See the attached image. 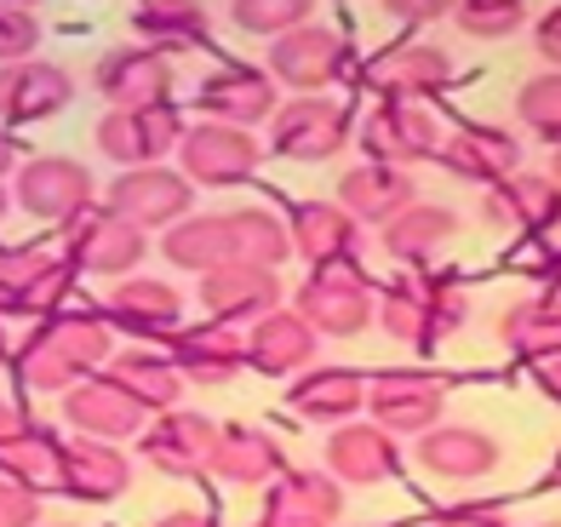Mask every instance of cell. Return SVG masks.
<instances>
[{
    "mask_svg": "<svg viewBox=\"0 0 561 527\" xmlns=\"http://www.w3.org/2000/svg\"><path fill=\"white\" fill-rule=\"evenodd\" d=\"M419 465L442 482H476L499 465V442L470 431V424H436L419 436Z\"/></svg>",
    "mask_w": 561,
    "mask_h": 527,
    "instance_id": "cell-32",
    "label": "cell"
},
{
    "mask_svg": "<svg viewBox=\"0 0 561 527\" xmlns=\"http://www.w3.org/2000/svg\"><path fill=\"white\" fill-rule=\"evenodd\" d=\"M556 482H561V454H556Z\"/></svg>",
    "mask_w": 561,
    "mask_h": 527,
    "instance_id": "cell-58",
    "label": "cell"
},
{
    "mask_svg": "<svg viewBox=\"0 0 561 527\" xmlns=\"http://www.w3.org/2000/svg\"><path fill=\"white\" fill-rule=\"evenodd\" d=\"M293 310L310 321L316 333L327 339H350V333H362L367 321H373V282H367V270L362 264H321L310 270V282H304L293 293Z\"/></svg>",
    "mask_w": 561,
    "mask_h": 527,
    "instance_id": "cell-4",
    "label": "cell"
},
{
    "mask_svg": "<svg viewBox=\"0 0 561 527\" xmlns=\"http://www.w3.org/2000/svg\"><path fill=\"white\" fill-rule=\"evenodd\" d=\"M207 470L218 482H236V488H264L280 476V447L259 424H218V447H213Z\"/></svg>",
    "mask_w": 561,
    "mask_h": 527,
    "instance_id": "cell-33",
    "label": "cell"
},
{
    "mask_svg": "<svg viewBox=\"0 0 561 527\" xmlns=\"http://www.w3.org/2000/svg\"><path fill=\"white\" fill-rule=\"evenodd\" d=\"M516 121H527L545 144H561V69L533 75V81L516 92Z\"/></svg>",
    "mask_w": 561,
    "mask_h": 527,
    "instance_id": "cell-41",
    "label": "cell"
},
{
    "mask_svg": "<svg viewBox=\"0 0 561 527\" xmlns=\"http://www.w3.org/2000/svg\"><path fill=\"white\" fill-rule=\"evenodd\" d=\"M201 305H207V321H224V328L241 333L280 310V282L275 270H259V264H224L213 275H201Z\"/></svg>",
    "mask_w": 561,
    "mask_h": 527,
    "instance_id": "cell-18",
    "label": "cell"
},
{
    "mask_svg": "<svg viewBox=\"0 0 561 527\" xmlns=\"http://www.w3.org/2000/svg\"><path fill=\"white\" fill-rule=\"evenodd\" d=\"M41 522V499L35 488L12 482V476H0V527H35Z\"/></svg>",
    "mask_w": 561,
    "mask_h": 527,
    "instance_id": "cell-45",
    "label": "cell"
},
{
    "mask_svg": "<svg viewBox=\"0 0 561 527\" xmlns=\"http://www.w3.org/2000/svg\"><path fill=\"white\" fill-rule=\"evenodd\" d=\"M18 424H23V419H18V413L7 408V396H0V442H7V436L18 431Z\"/></svg>",
    "mask_w": 561,
    "mask_h": 527,
    "instance_id": "cell-53",
    "label": "cell"
},
{
    "mask_svg": "<svg viewBox=\"0 0 561 527\" xmlns=\"http://www.w3.org/2000/svg\"><path fill=\"white\" fill-rule=\"evenodd\" d=\"M367 408H373V424H385L390 436H424L436 431V419L447 408V385L419 367H385L367 379Z\"/></svg>",
    "mask_w": 561,
    "mask_h": 527,
    "instance_id": "cell-6",
    "label": "cell"
},
{
    "mask_svg": "<svg viewBox=\"0 0 561 527\" xmlns=\"http://www.w3.org/2000/svg\"><path fill=\"white\" fill-rule=\"evenodd\" d=\"M550 179H556V190H561V144H556V156H550Z\"/></svg>",
    "mask_w": 561,
    "mask_h": 527,
    "instance_id": "cell-55",
    "label": "cell"
},
{
    "mask_svg": "<svg viewBox=\"0 0 561 527\" xmlns=\"http://www.w3.org/2000/svg\"><path fill=\"white\" fill-rule=\"evenodd\" d=\"M453 236H458V218H453L447 207H424V201H413L401 218L385 224V253H390L401 270H430Z\"/></svg>",
    "mask_w": 561,
    "mask_h": 527,
    "instance_id": "cell-35",
    "label": "cell"
},
{
    "mask_svg": "<svg viewBox=\"0 0 561 527\" xmlns=\"http://www.w3.org/2000/svg\"><path fill=\"white\" fill-rule=\"evenodd\" d=\"M12 161H18V144L0 133V179H7V167H12Z\"/></svg>",
    "mask_w": 561,
    "mask_h": 527,
    "instance_id": "cell-54",
    "label": "cell"
},
{
    "mask_svg": "<svg viewBox=\"0 0 561 527\" xmlns=\"http://www.w3.org/2000/svg\"><path fill=\"white\" fill-rule=\"evenodd\" d=\"M499 339L527 362H550L561 356V293H539V298H522L510 305L499 321Z\"/></svg>",
    "mask_w": 561,
    "mask_h": 527,
    "instance_id": "cell-36",
    "label": "cell"
},
{
    "mask_svg": "<svg viewBox=\"0 0 561 527\" xmlns=\"http://www.w3.org/2000/svg\"><path fill=\"white\" fill-rule=\"evenodd\" d=\"M156 527H218V522H207V516H195V511H172V516H161Z\"/></svg>",
    "mask_w": 561,
    "mask_h": 527,
    "instance_id": "cell-52",
    "label": "cell"
},
{
    "mask_svg": "<svg viewBox=\"0 0 561 527\" xmlns=\"http://www.w3.org/2000/svg\"><path fill=\"white\" fill-rule=\"evenodd\" d=\"M259 527H327L316 516H298V511H280V505H264V522Z\"/></svg>",
    "mask_w": 561,
    "mask_h": 527,
    "instance_id": "cell-50",
    "label": "cell"
},
{
    "mask_svg": "<svg viewBox=\"0 0 561 527\" xmlns=\"http://www.w3.org/2000/svg\"><path fill=\"white\" fill-rule=\"evenodd\" d=\"M413 201H419V195H413V179H407L401 167L367 161V167H350L344 179H339V207H344L355 224H378V230H385V224L401 218Z\"/></svg>",
    "mask_w": 561,
    "mask_h": 527,
    "instance_id": "cell-30",
    "label": "cell"
},
{
    "mask_svg": "<svg viewBox=\"0 0 561 527\" xmlns=\"http://www.w3.org/2000/svg\"><path fill=\"white\" fill-rule=\"evenodd\" d=\"M327 470H333L344 488L390 482L401 470V436H390L385 424H339L333 442H327Z\"/></svg>",
    "mask_w": 561,
    "mask_h": 527,
    "instance_id": "cell-23",
    "label": "cell"
},
{
    "mask_svg": "<svg viewBox=\"0 0 561 527\" xmlns=\"http://www.w3.org/2000/svg\"><path fill=\"white\" fill-rule=\"evenodd\" d=\"M12 201L30 218H46V224H75L92 201V172L75 167L69 156H35L30 167H18V184H12Z\"/></svg>",
    "mask_w": 561,
    "mask_h": 527,
    "instance_id": "cell-14",
    "label": "cell"
},
{
    "mask_svg": "<svg viewBox=\"0 0 561 527\" xmlns=\"http://www.w3.org/2000/svg\"><path fill=\"white\" fill-rule=\"evenodd\" d=\"M362 149H367V161L407 172V167H419L424 156L442 149V121L424 104H378L362 121Z\"/></svg>",
    "mask_w": 561,
    "mask_h": 527,
    "instance_id": "cell-15",
    "label": "cell"
},
{
    "mask_svg": "<svg viewBox=\"0 0 561 527\" xmlns=\"http://www.w3.org/2000/svg\"><path fill=\"white\" fill-rule=\"evenodd\" d=\"M236 30H252V35H287L298 23H310V0H236L229 7Z\"/></svg>",
    "mask_w": 561,
    "mask_h": 527,
    "instance_id": "cell-43",
    "label": "cell"
},
{
    "mask_svg": "<svg viewBox=\"0 0 561 527\" xmlns=\"http://www.w3.org/2000/svg\"><path fill=\"white\" fill-rule=\"evenodd\" d=\"M533 41H539L545 64H550V69H561V7H550V12L539 18V30H533Z\"/></svg>",
    "mask_w": 561,
    "mask_h": 527,
    "instance_id": "cell-47",
    "label": "cell"
},
{
    "mask_svg": "<svg viewBox=\"0 0 561 527\" xmlns=\"http://www.w3.org/2000/svg\"><path fill=\"white\" fill-rule=\"evenodd\" d=\"M287 236H293V253L321 264H350L355 247H362V224H355L339 201H298L293 218H287Z\"/></svg>",
    "mask_w": 561,
    "mask_h": 527,
    "instance_id": "cell-28",
    "label": "cell"
},
{
    "mask_svg": "<svg viewBox=\"0 0 561 527\" xmlns=\"http://www.w3.org/2000/svg\"><path fill=\"white\" fill-rule=\"evenodd\" d=\"M201 110L224 127H252V121H275V81L270 69H252V64H229L218 75L201 81Z\"/></svg>",
    "mask_w": 561,
    "mask_h": 527,
    "instance_id": "cell-27",
    "label": "cell"
},
{
    "mask_svg": "<svg viewBox=\"0 0 561 527\" xmlns=\"http://www.w3.org/2000/svg\"><path fill=\"white\" fill-rule=\"evenodd\" d=\"M350 144V110L333 98H293L270 121V149L287 161H333Z\"/></svg>",
    "mask_w": 561,
    "mask_h": 527,
    "instance_id": "cell-9",
    "label": "cell"
},
{
    "mask_svg": "<svg viewBox=\"0 0 561 527\" xmlns=\"http://www.w3.org/2000/svg\"><path fill=\"white\" fill-rule=\"evenodd\" d=\"M321 333L298 310H275L247 333V367H259L264 379H298L304 367H316Z\"/></svg>",
    "mask_w": 561,
    "mask_h": 527,
    "instance_id": "cell-25",
    "label": "cell"
},
{
    "mask_svg": "<svg viewBox=\"0 0 561 527\" xmlns=\"http://www.w3.org/2000/svg\"><path fill=\"white\" fill-rule=\"evenodd\" d=\"M64 419L92 442H133L144 436V401L110 373H92L75 390H64Z\"/></svg>",
    "mask_w": 561,
    "mask_h": 527,
    "instance_id": "cell-17",
    "label": "cell"
},
{
    "mask_svg": "<svg viewBox=\"0 0 561 527\" xmlns=\"http://www.w3.org/2000/svg\"><path fill=\"white\" fill-rule=\"evenodd\" d=\"M213 447H218V424L207 413L167 408L156 424H144V459L161 476H201L213 465Z\"/></svg>",
    "mask_w": 561,
    "mask_h": 527,
    "instance_id": "cell-19",
    "label": "cell"
},
{
    "mask_svg": "<svg viewBox=\"0 0 561 527\" xmlns=\"http://www.w3.org/2000/svg\"><path fill=\"white\" fill-rule=\"evenodd\" d=\"M481 218L516 241H545L550 230H561V190L550 172H510L481 195Z\"/></svg>",
    "mask_w": 561,
    "mask_h": 527,
    "instance_id": "cell-8",
    "label": "cell"
},
{
    "mask_svg": "<svg viewBox=\"0 0 561 527\" xmlns=\"http://www.w3.org/2000/svg\"><path fill=\"white\" fill-rule=\"evenodd\" d=\"M92 87L110 110H167L172 98V58L149 53V46H115L98 58Z\"/></svg>",
    "mask_w": 561,
    "mask_h": 527,
    "instance_id": "cell-12",
    "label": "cell"
},
{
    "mask_svg": "<svg viewBox=\"0 0 561 527\" xmlns=\"http://www.w3.org/2000/svg\"><path fill=\"white\" fill-rule=\"evenodd\" d=\"M264 149L252 133L241 127H224V121H201V127H184V144H178V172L190 184H207V190H236L259 172Z\"/></svg>",
    "mask_w": 561,
    "mask_h": 527,
    "instance_id": "cell-5",
    "label": "cell"
},
{
    "mask_svg": "<svg viewBox=\"0 0 561 527\" xmlns=\"http://www.w3.org/2000/svg\"><path fill=\"white\" fill-rule=\"evenodd\" d=\"M35 41H41L35 12H23V7H0V64H23V58L35 53Z\"/></svg>",
    "mask_w": 561,
    "mask_h": 527,
    "instance_id": "cell-44",
    "label": "cell"
},
{
    "mask_svg": "<svg viewBox=\"0 0 561 527\" xmlns=\"http://www.w3.org/2000/svg\"><path fill=\"white\" fill-rule=\"evenodd\" d=\"M367 81L385 92V104H430L436 92L453 87V58L424 41H396L385 53H373Z\"/></svg>",
    "mask_w": 561,
    "mask_h": 527,
    "instance_id": "cell-13",
    "label": "cell"
},
{
    "mask_svg": "<svg viewBox=\"0 0 561 527\" xmlns=\"http://www.w3.org/2000/svg\"><path fill=\"white\" fill-rule=\"evenodd\" d=\"M545 527H556V522H545Z\"/></svg>",
    "mask_w": 561,
    "mask_h": 527,
    "instance_id": "cell-59",
    "label": "cell"
},
{
    "mask_svg": "<svg viewBox=\"0 0 561 527\" xmlns=\"http://www.w3.org/2000/svg\"><path fill=\"white\" fill-rule=\"evenodd\" d=\"M110 328L133 333L138 344H156V339H172L184 328V293L156 282V275H133L110 293Z\"/></svg>",
    "mask_w": 561,
    "mask_h": 527,
    "instance_id": "cell-21",
    "label": "cell"
},
{
    "mask_svg": "<svg viewBox=\"0 0 561 527\" xmlns=\"http://www.w3.org/2000/svg\"><path fill=\"white\" fill-rule=\"evenodd\" d=\"M442 167L453 172V179L465 184H504L510 172H522V144L510 138L504 127H493V121H465L453 138H442Z\"/></svg>",
    "mask_w": 561,
    "mask_h": 527,
    "instance_id": "cell-20",
    "label": "cell"
},
{
    "mask_svg": "<svg viewBox=\"0 0 561 527\" xmlns=\"http://www.w3.org/2000/svg\"><path fill=\"white\" fill-rule=\"evenodd\" d=\"M229 230H236V264H259V270H275L280 259H293V236L287 224L264 207H241L229 213Z\"/></svg>",
    "mask_w": 561,
    "mask_h": 527,
    "instance_id": "cell-40",
    "label": "cell"
},
{
    "mask_svg": "<svg viewBox=\"0 0 561 527\" xmlns=\"http://www.w3.org/2000/svg\"><path fill=\"white\" fill-rule=\"evenodd\" d=\"M539 390H545L550 401H561V356H550V362H539Z\"/></svg>",
    "mask_w": 561,
    "mask_h": 527,
    "instance_id": "cell-51",
    "label": "cell"
},
{
    "mask_svg": "<svg viewBox=\"0 0 561 527\" xmlns=\"http://www.w3.org/2000/svg\"><path fill=\"white\" fill-rule=\"evenodd\" d=\"M293 413L310 424H350L367 408V379L355 367H304L293 379Z\"/></svg>",
    "mask_w": 561,
    "mask_h": 527,
    "instance_id": "cell-31",
    "label": "cell"
},
{
    "mask_svg": "<svg viewBox=\"0 0 561 527\" xmlns=\"http://www.w3.org/2000/svg\"><path fill=\"white\" fill-rule=\"evenodd\" d=\"M144 259V230L126 224L121 213H81L64 230V264L87 275H126Z\"/></svg>",
    "mask_w": 561,
    "mask_h": 527,
    "instance_id": "cell-16",
    "label": "cell"
},
{
    "mask_svg": "<svg viewBox=\"0 0 561 527\" xmlns=\"http://www.w3.org/2000/svg\"><path fill=\"white\" fill-rule=\"evenodd\" d=\"M7 356H12V344H7V333H0V367H7Z\"/></svg>",
    "mask_w": 561,
    "mask_h": 527,
    "instance_id": "cell-56",
    "label": "cell"
},
{
    "mask_svg": "<svg viewBox=\"0 0 561 527\" xmlns=\"http://www.w3.org/2000/svg\"><path fill=\"white\" fill-rule=\"evenodd\" d=\"M436 527H510V516L499 505H476V499H465V505H447L436 516Z\"/></svg>",
    "mask_w": 561,
    "mask_h": 527,
    "instance_id": "cell-46",
    "label": "cell"
},
{
    "mask_svg": "<svg viewBox=\"0 0 561 527\" xmlns=\"http://www.w3.org/2000/svg\"><path fill=\"white\" fill-rule=\"evenodd\" d=\"M0 218H7V184H0Z\"/></svg>",
    "mask_w": 561,
    "mask_h": 527,
    "instance_id": "cell-57",
    "label": "cell"
},
{
    "mask_svg": "<svg viewBox=\"0 0 561 527\" xmlns=\"http://www.w3.org/2000/svg\"><path fill=\"white\" fill-rule=\"evenodd\" d=\"M138 46L161 58H184V53H207L213 46V12L190 7V0H149V7L133 12Z\"/></svg>",
    "mask_w": 561,
    "mask_h": 527,
    "instance_id": "cell-29",
    "label": "cell"
},
{
    "mask_svg": "<svg viewBox=\"0 0 561 527\" xmlns=\"http://www.w3.org/2000/svg\"><path fill=\"white\" fill-rule=\"evenodd\" d=\"M58 459H64V436L53 431V424L23 419L18 431L0 442V476H12V482H23V488L58 482Z\"/></svg>",
    "mask_w": 561,
    "mask_h": 527,
    "instance_id": "cell-38",
    "label": "cell"
},
{
    "mask_svg": "<svg viewBox=\"0 0 561 527\" xmlns=\"http://www.w3.org/2000/svg\"><path fill=\"white\" fill-rule=\"evenodd\" d=\"M98 156L115 161V167H156L161 156H172L178 144H184V121H178V110H110L104 121H98Z\"/></svg>",
    "mask_w": 561,
    "mask_h": 527,
    "instance_id": "cell-11",
    "label": "cell"
},
{
    "mask_svg": "<svg viewBox=\"0 0 561 527\" xmlns=\"http://www.w3.org/2000/svg\"><path fill=\"white\" fill-rule=\"evenodd\" d=\"M270 505L298 511V516H316V522L333 527V522L344 516V482H339L327 465H316V470H280Z\"/></svg>",
    "mask_w": 561,
    "mask_h": 527,
    "instance_id": "cell-39",
    "label": "cell"
},
{
    "mask_svg": "<svg viewBox=\"0 0 561 527\" xmlns=\"http://www.w3.org/2000/svg\"><path fill=\"white\" fill-rule=\"evenodd\" d=\"M110 213L138 230H172L195 213V184L178 167H133L110 184Z\"/></svg>",
    "mask_w": 561,
    "mask_h": 527,
    "instance_id": "cell-7",
    "label": "cell"
},
{
    "mask_svg": "<svg viewBox=\"0 0 561 527\" xmlns=\"http://www.w3.org/2000/svg\"><path fill=\"white\" fill-rule=\"evenodd\" d=\"M69 98H75V81L58 64H35V58L0 64V121L7 127H30V121L58 115Z\"/></svg>",
    "mask_w": 561,
    "mask_h": 527,
    "instance_id": "cell-22",
    "label": "cell"
},
{
    "mask_svg": "<svg viewBox=\"0 0 561 527\" xmlns=\"http://www.w3.org/2000/svg\"><path fill=\"white\" fill-rule=\"evenodd\" d=\"M104 373L144 401V413H167L184 396V373L172 367V356H156V350H115Z\"/></svg>",
    "mask_w": 561,
    "mask_h": 527,
    "instance_id": "cell-37",
    "label": "cell"
},
{
    "mask_svg": "<svg viewBox=\"0 0 561 527\" xmlns=\"http://www.w3.org/2000/svg\"><path fill=\"white\" fill-rule=\"evenodd\" d=\"M167 264L190 270V275H213L224 264H236V230H229V213H190L184 224H172L161 241Z\"/></svg>",
    "mask_w": 561,
    "mask_h": 527,
    "instance_id": "cell-34",
    "label": "cell"
},
{
    "mask_svg": "<svg viewBox=\"0 0 561 527\" xmlns=\"http://www.w3.org/2000/svg\"><path fill=\"white\" fill-rule=\"evenodd\" d=\"M172 367L190 385H229L247 367V339L224 321H195V328L172 333Z\"/></svg>",
    "mask_w": 561,
    "mask_h": 527,
    "instance_id": "cell-24",
    "label": "cell"
},
{
    "mask_svg": "<svg viewBox=\"0 0 561 527\" xmlns=\"http://www.w3.org/2000/svg\"><path fill=\"white\" fill-rule=\"evenodd\" d=\"M533 275L550 282V293H561V247H539V253H533Z\"/></svg>",
    "mask_w": 561,
    "mask_h": 527,
    "instance_id": "cell-49",
    "label": "cell"
},
{
    "mask_svg": "<svg viewBox=\"0 0 561 527\" xmlns=\"http://www.w3.org/2000/svg\"><path fill=\"white\" fill-rule=\"evenodd\" d=\"M378 321L396 344H413V350H430L453 339L458 328L470 321V287L458 282L453 270H407L401 282H390L378 293Z\"/></svg>",
    "mask_w": 561,
    "mask_h": 527,
    "instance_id": "cell-2",
    "label": "cell"
},
{
    "mask_svg": "<svg viewBox=\"0 0 561 527\" xmlns=\"http://www.w3.org/2000/svg\"><path fill=\"white\" fill-rule=\"evenodd\" d=\"M396 23H407V30H424V23H436L447 7H436V0H419V7H413V0H390V7H385Z\"/></svg>",
    "mask_w": 561,
    "mask_h": 527,
    "instance_id": "cell-48",
    "label": "cell"
},
{
    "mask_svg": "<svg viewBox=\"0 0 561 527\" xmlns=\"http://www.w3.org/2000/svg\"><path fill=\"white\" fill-rule=\"evenodd\" d=\"M115 356V328L110 316L98 310H58V316H41L30 339L18 344V373L30 379L35 390H75L92 373H104Z\"/></svg>",
    "mask_w": 561,
    "mask_h": 527,
    "instance_id": "cell-1",
    "label": "cell"
},
{
    "mask_svg": "<svg viewBox=\"0 0 561 527\" xmlns=\"http://www.w3.org/2000/svg\"><path fill=\"white\" fill-rule=\"evenodd\" d=\"M133 488V465L115 442H64V459H58V493L69 499H87V505H104V499H121Z\"/></svg>",
    "mask_w": 561,
    "mask_h": 527,
    "instance_id": "cell-26",
    "label": "cell"
},
{
    "mask_svg": "<svg viewBox=\"0 0 561 527\" xmlns=\"http://www.w3.org/2000/svg\"><path fill=\"white\" fill-rule=\"evenodd\" d=\"M75 270L53 253H0V316H58L69 310Z\"/></svg>",
    "mask_w": 561,
    "mask_h": 527,
    "instance_id": "cell-10",
    "label": "cell"
},
{
    "mask_svg": "<svg viewBox=\"0 0 561 527\" xmlns=\"http://www.w3.org/2000/svg\"><path fill=\"white\" fill-rule=\"evenodd\" d=\"M350 64H355L350 41L333 30V23L310 18V23H298V30H287L280 41H270V64L264 69H270V81L298 87L304 98H321V87L344 81Z\"/></svg>",
    "mask_w": 561,
    "mask_h": 527,
    "instance_id": "cell-3",
    "label": "cell"
},
{
    "mask_svg": "<svg viewBox=\"0 0 561 527\" xmlns=\"http://www.w3.org/2000/svg\"><path fill=\"white\" fill-rule=\"evenodd\" d=\"M453 23L465 35H476V41H504V35H516L527 23V7L522 0H458Z\"/></svg>",
    "mask_w": 561,
    "mask_h": 527,
    "instance_id": "cell-42",
    "label": "cell"
}]
</instances>
